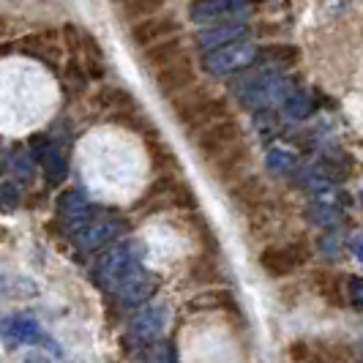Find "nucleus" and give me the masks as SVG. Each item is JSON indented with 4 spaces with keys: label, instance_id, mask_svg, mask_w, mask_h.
Wrapping results in <instances>:
<instances>
[{
    "label": "nucleus",
    "instance_id": "obj_1",
    "mask_svg": "<svg viewBox=\"0 0 363 363\" xmlns=\"http://www.w3.org/2000/svg\"><path fill=\"white\" fill-rule=\"evenodd\" d=\"M230 91L246 109L262 112V109H271L273 104L284 101L295 91V85H292L290 77H281L273 69H259V72H249L238 77L230 85Z\"/></svg>",
    "mask_w": 363,
    "mask_h": 363
},
{
    "label": "nucleus",
    "instance_id": "obj_2",
    "mask_svg": "<svg viewBox=\"0 0 363 363\" xmlns=\"http://www.w3.org/2000/svg\"><path fill=\"white\" fill-rule=\"evenodd\" d=\"M191 140H194V147H197V153H200L202 159L218 162L221 156H227L230 150H235L240 145V128L235 126V121L224 118V121H218L213 126L197 131Z\"/></svg>",
    "mask_w": 363,
    "mask_h": 363
},
{
    "label": "nucleus",
    "instance_id": "obj_3",
    "mask_svg": "<svg viewBox=\"0 0 363 363\" xmlns=\"http://www.w3.org/2000/svg\"><path fill=\"white\" fill-rule=\"evenodd\" d=\"M252 63H257V47L249 41H233L227 47H218L213 52H208L202 57L205 72L213 77H227L235 74L240 69H249Z\"/></svg>",
    "mask_w": 363,
    "mask_h": 363
},
{
    "label": "nucleus",
    "instance_id": "obj_4",
    "mask_svg": "<svg viewBox=\"0 0 363 363\" xmlns=\"http://www.w3.org/2000/svg\"><path fill=\"white\" fill-rule=\"evenodd\" d=\"M134 271H140V257L131 246H118V249H109L107 255L101 257L99 262V281L107 287V290H115L126 281Z\"/></svg>",
    "mask_w": 363,
    "mask_h": 363
},
{
    "label": "nucleus",
    "instance_id": "obj_5",
    "mask_svg": "<svg viewBox=\"0 0 363 363\" xmlns=\"http://www.w3.org/2000/svg\"><path fill=\"white\" fill-rule=\"evenodd\" d=\"M194 79H197V72H194V66H191L189 55L181 57V60H175V63H169V66L162 69V72L153 74L156 91L162 93L164 99H175L178 93L189 91V88L194 85Z\"/></svg>",
    "mask_w": 363,
    "mask_h": 363
},
{
    "label": "nucleus",
    "instance_id": "obj_6",
    "mask_svg": "<svg viewBox=\"0 0 363 363\" xmlns=\"http://www.w3.org/2000/svg\"><path fill=\"white\" fill-rule=\"evenodd\" d=\"M249 14V3L246 0H200L191 6V19L200 25L211 22H235V19Z\"/></svg>",
    "mask_w": 363,
    "mask_h": 363
},
{
    "label": "nucleus",
    "instance_id": "obj_7",
    "mask_svg": "<svg viewBox=\"0 0 363 363\" xmlns=\"http://www.w3.org/2000/svg\"><path fill=\"white\" fill-rule=\"evenodd\" d=\"M178 19L175 17H162V14H156V17H147L143 22H134L131 25V41L137 44V47H153V44H159V41H167V38H172L178 33Z\"/></svg>",
    "mask_w": 363,
    "mask_h": 363
},
{
    "label": "nucleus",
    "instance_id": "obj_8",
    "mask_svg": "<svg viewBox=\"0 0 363 363\" xmlns=\"http://www.w3.org/2000/svg\"><path fill=\"white\" fill-rule=\"evenodd\" d=\"M167 325V306H145L128 323V336L140 345H153Z\"/></svg>",
    "mask_w": 363,
    "mask_h": 363
},
{
    "label": "nucleus",
    "instance_id": "obj_9",
    "mask_svg": "<svg viewBox=\"0 0 363 363\" xmlns=\"http://www.w3.org/2000/svg\"><path fill=\"white\" fill-rule=\"evenodd\" d=\"M0 336L6 339L9 347H19V345H36L44 339L41 333V325L33 314H11L0 323Z\"/></svg>",
    "mask_w": 363,
    "mask_h": 363
},
{
    "label": "nucleus",
    "instance_id": "obj_10",
    "mask_svg": "<svg viewBox=\"0 0 363 363\" xmlns=\"http://www.w3.org/2000/svg\"><path fill=\"white\" fill-rule=\"evenodd\" d=\"M186 57V44H183L181 38H167V41H159V44H153V47H147L143 50V66H145L147 72H162L167 69L169 63H175V60H181Z\"/></svg>",
    "mask_w": 363,
    "mask_h": 363
},
{
    "label": "nucleus",
    "instance_id": "obj_11",
    "mask_svg": "<svg viewBox=\"0 0 363 363\" xmlns=\"http://www.w3.org/2000/svg\"><path fill=\"white\" fill-rule=\"evenodd\" d=\"M153 292H156V279L147 271H143V268L131 273L126 281L118 287V295H121V301H123L126 306H140V303H145Z\"/></svg>",
    "mask_w": 363,
    "mask_h": 363
},
{
    "label": "nucleus",
    "instance_id": "obj_12",
    "mask_svg": "<svg viewBox=\"0 0 363 363\" xmlns=\"http://www.w3.org/2000/svg\"><path fill=\"white\" fill-rule=\"evenodd\" d=\"M306 259V252H301L298 246L292 249V246H287V249H271V252H265L262 255V268L271 273V276H284V273H292L301 262Z\"/></svg>",
    "mask_w": 363,
    "mask_h": 363
},
{
    "label": "nucleus",
    "instance_id": "obj_13",
    "mask_svg": "<svg viewBox=\"0 0 363 363\" xmlns=\"http://www.w3.org/2000/svg\"><path fill=\"white\" fill-rule=\"evenodd\" d=\"M243 33H246V25H243V22H227V25L202 30L200 36H197V44H200L202 50L213 52L218 47H227V44H233V41H240Z\"/></svg>",
    "mask_w": 363,
    "mask_h": 363
},
{
    "label": "nucleus",
    "instance_id": "obj_14",
    "mask_svg": "<svg viewBox=\"0 0 363 363\" xmlns=\"http://www.w3.org/2000/svg\"><path fill=\"white\" fill-rule=\"evenodd\" d=\"M162 6L164 0H115V9H118L121 19H126L131 25L147 17H156L162 11Z\"/></svg>",
    "mask_w": 363,
    "mask_h": 363
},
{
    "label": "nucleus",
    "instance_id": "obj_15",
    "mask_svg": "<svg viewBox=\"0 0 363 363\" xmlns=\"http://www.w3.org/2000/svg\"><path fill=\"white\" fill-rule=\"evenodd\" d=\"M115 235H118V224L115 221H101V224H88L85 230H79L74 235V240H77L79 249H99Z\"/></svg>",
    "mask_w": 363,
    "mask_h": 363
},
{
    "label": "nucleus",
    "instance_id": "obj_16",
    "mask_svg": "<svg viewBox=\"0 0 363 363\" xmlns=\"http://www.w3.org/2000/svg\"><path fill=\"white\" fill-rule=\"evenodd\" d=\"M96 104L104 107L107 112H112V115H126V112L137 109L131 93H126L123 88H101L99 96H96Z\"/></svg>",
    "mask_w": 363,
    "mask_h": 363
},
{
    "label": "nucleus",
    "instance_id": "obj_17",
    "mask_svg": "<svg viewBox=\"0 0 363 363\" xmlns=\"http://www.w3.org/2000/svg\"><path fill=\"white\" fill-rule=\"evenodd\" d=\"M208 99H211V91H208V88H194V85H191L189 91H183V93H178L175 99H169V107H172L178 123H181L191 109H197L202 101H208Z\"/></svg>",
    "mask_w": 363,
    "mask_h": 363
},
{
    "label": "nucleus",
    "instance_id": "obj_18",
    "mask_svg": "<svg viewBox=\"0 0 363 363\" xmlns=\"http://www.w3.org/2000/svg\"><path fill=\"white\" fill-rule=\"evenodd\" d=\"M281 115L287 121H306L311 115V96L306 91H292L281 101Z\"/></svg>",
    "mask_w": 363,
    "mask_h": 363
},
{
    "label": "nucleus",
    "instance_id": "obj_19",
    "mask_svg": "<svg viewBox=\"0 0 363 363\" xmlns=\"http://www.w3.org/2000/svg\"><path fill=\"white\" fill-rule=\"evenodd\" d=\"M257 60L259 63H271V69H287L298 60V50L295 47H265V50H257Z\"/></svg>",
    "mask_w": 363,
    "mask_h": 363
},
{
    "label": "nucleus",
    "instance_id": "obj_20",
    "mask_svg": "<svg viewBox=\"0 0 363 363\" xmlns=\"http://www.w3.org/2000/svg\"><path fill=\"white\" fill-rule=\"evenodd\" d=\"M306 216L320 227H336L342 221V211L336 205H328V202H314V205H309Z\"/></svg>",
    "mask_w": 363,
    "mask_h": 363
},
{
    "label": "nucleus",
    "instance_id": "obj_21",
    "mask_svg": "<svg viewBox=\"0 0 363 363\" xmlns=\"http://www.w3.org/2000/svg\"><path fill=\"white\" fill-rule=\"evenodd\" d=\"M137 363H175V352L167 342H153L137 355Z\"/></svg>",
    "mask_w": 363,
    "mask_h": 363
},
{
    "label": "nucleus",
    "instance_id": "obj_22",
    "mask_svg": "<svg viewBox=\"0 0 363 363\" xmlns=\"http://www.w3.org/2000/svg\"><path fill=\"white\" fill-rule=\"evenodd\" d=\"M268 169H271L273 175H287L295 169V156H292L290 150H281V147H276L268 153Z\"/></svg>",
    "mask_w": 363,
    "mask_h": 363
},
{
    "label": "nucleus",
    "instance_id": "obj_23",
    "mask_svg": "<svg viewBox=\"0 0 363 363\" xmlns=\"http://www.w3.org/2000/svg\"><path fill=\"white\" fill-rule=\"evenodd\" d=\"M255 126H257V131H259V137H262V140H268V137H276V134H279V121H276V115H273L271 109L257 112Z\"/></svg>",
    "mask_w": 363,
    "mask_h": 363
},
{
    "label": "nucleus",
    "instance_id": "obj_24",
    "mask_svg": "<svg viewBox=\"0 0 363 363\" xmlns=\"http://www.w3.org/2000/svg\"><path fill=\"white\" fill-rule=\"evenodd\" d=\"M0 208L3 211H14L17 208V189L11 183H3L0 186Z\"/></svg>",
    "mask_w": 363,
    "mask_h": 363
},
{
    "label": "nucleus",
    "instance_id": "obj_25",
    "mask_svg": "<svg viewBox=\"0 0 363 363\" xmlns=\"http://www.w3.org/2000/svg\"><path fill=\"white\" fill-rule=\"evenodd\" d=\"M350 295H352L355 306L363 311V279H350Z\"/></svg>",
    "mask_w": 363,
    "mask_h": 363
},
{
    "label": "nucleus",
    "instance_id": "obj_26",
    "mask_svg": "<svg viewBox=\"0 0 363 363\" xmlns=\"http://www.w3.org/2000/svg\"><path fill=\"white\" fill-rule=\"evenodd\" d=\"M352 255L363 262V233H358V235L352 238Z\"/></svg>",
    "mask_w": 363,
    "mask_h": 363
},
{
    "label": "nucleus",
    "instance_id": "obj_27",
    "mask_svg": "<svg viewBox=\"0 0 363 363\" xmlns=\"http://www.w3.org/2000/svg\"><path fill=\"white\" fill-rule=\"evenodd\" d=\"M25 363H52V358H47V355H41V352H30Z\"/></svg>",
    "mask_w": 363,
    "mask_h": 363
},
{
    "label": "nucleus",
    "instance_id": "obj_28",
    "mask_svg": "<svg viewBox=\"0 0 363 363\" xmlns=\"http://www.w3.org/2000/svg\"><path fill=\"white\" fill-rule=\"evenodd\" d=\"M9 33H11V19H9V17H0V38L9 36Z\"/></svg>",
    "mask_w": 363,
    "mask_h": 363
},
{
    "label": "nucleus",
    "instance_id": "obj_29",
    "mask_svg": "<svg viewBox=\"0 0 363 363\" xmlns=\"http://www.w3.org/2000/svg\"><path fill=\"white\" fill-rule=\"evenodd\" d=\"M11 52V44H0V57H3V55H9Z\"/></svg>",
    "mask_w": 363,
    "mask_h": 363
},
{
    "label": "nucleus",
    "instance_id": "obj_30",
    "mask_svg": "<svg viewBox=\"0 0 363 363\" xmlns=\"http://www.w3.org/2000/svg\"><path fill=\"white\" fill-rule=\"evenodd\" d=\"M361 202H363V191H361Z\"/></svg>",
    "mask_w": 363,
    "mask_h": 363
}]
</instances>
